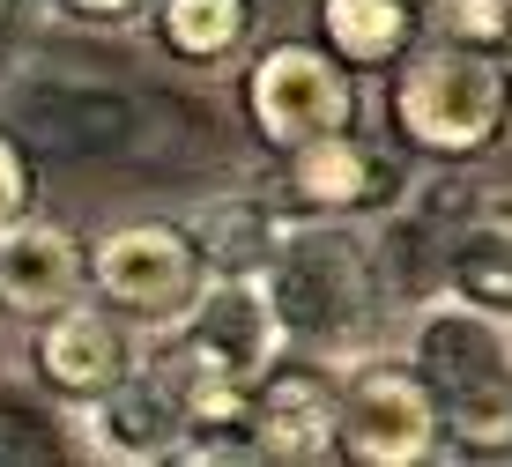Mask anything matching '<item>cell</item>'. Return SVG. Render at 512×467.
<instances>
[{"instance_id":"8fae6325","label":"cell","mask_w":512,"mask_h":467,"mask_svg":"<svg viewBox=\"0 0 512 467\" xmlns=\"http://www.w3.org/2000/svg\"><path fill=\"white\" fill-rule=\"evenodd\" d=\"M253 460H334V386H327V371L268 364L253 379Z\"/></svg>"},{"instance_id":"8992f818","label":"cell","mask_w":512,"mask_h":467,"mask_svg":"<svg viewBox=\"0 0 512 467\" xmlns=\"http://www.w3.org/2000/svg\"><path fill=\"white\" fill-rule=\"evenodd\" d=\"M438 453V401L409 364H357L334 386V460L416 467Z\"/></svg>"},{"instance_id":"d6986e66","label":"cell","mask_w":512,"mask_h":467,"mask_svg":"<svg viewBox=\"0 0 512 467\" xmlns=\"http://www.w3.org/2000/svg\"><path fill=\"white\" fill-rule=\"evenodd\" d=\"M60 8H75V15H97V23H112V15H134L141 0H60Z\"/></svg>"},{"instance_id":"6da1fadb","label":"cell","mask_w":512,"mask_h":467,"mask_svg":"<svg viewBox=\"0 0 512 467\" xmlns=\"http://www.w3.org/2000/svg\"><path fill=\"white\" fill-rule=\"evenodd\" d=\"M409 371L438 401V438L475 460H512V319L468 297H431L409 327Z\"/></svg>"},{"instance_id":"ac0fdd59","label":"cell","mask_w":512,"mask_h":467,"mask_svg":"<svg viewBox=\"0 0 512 467\" xmlns=\"http://www.w3.org/2000/svg\"><path fill=\"white\" fill-rule=\"evenodd\" d=\"M468 223H483V230H498V238L512 245V186H490L483 201H475V215Z\"/></svg>"},{"instance_id":"e0dca14e","label":"cell","mask_w":512,"mask_h":467,"mask_svg":"<svg viewBox=\"0 0 512 467\" xmlns=\"http://www.w3.org/2000/svg\"><path fill=\"white\" fill-rule=\"evenodd\" d=\"M23 201H30V171H23V156L0 141V223H15V215H23Z\"/></svg>"},{"instance_id":"9c48e42d","label":"cell","mask_w":512,"mask_h":467,"mask_svg":"<svg viewBox=\"0 0 512 467\" xmlns=\"http://www.w3.org/2000/svg\"><path fill=\"white\" fill-rule=\"evenodd\" d=\"M67 430H75V445L90 460H127V467L134 460H171L179 438H186L179 401H171V386L149 364H134V379H119L97 401H67Z\"/></svg>"},{"instance_id":"30bf717a","label":"cell","mask_w":512,"mask_h":467,"mask_svg":"<svg viewBox=\"0 0 512 467\" xmlns=\"http://www.w3.org/2000/svg\"><path fill=\"white\" fill-rule=\"evenodd\" d=\"M282 193H290L305 215H372L401 201V178L386 156H372L357 134H320L305 149L282 156Z\"/></svg>"},{"instance_id":"ffe728a7","label":"cell","mask_w":512,"mask_h":467,"mask_svg":"<svg viewBox=\"0 0 512 467\" xmlns=\"http://www.w3.org/2000/svg\"><path fill=\"white\" fill-rule=\"evenodd\" d=\"M8 67H15V30L0 23V82H8Z\"/></svg>"},{"instance_id":"ba28073f","label":"cell","mask_w":512,"mask_h":467,"mask_svg":"<svg viewBox=\"0 0 512 467\" xmlns=\"http://www.w3.org/2000/svg\"><path fill=\"white\" fill-rule=\"evenodd\" d=\"M134 334L119 327L112 312H90V304H52L38 312V334H30V364L38 379L60 393V401H97L119 379H134Z\"/></svg>"},{"instance_id":"44dd1931","label":"cell","mask_w":512,"mask_h":467,"mask_svg":"<svg viewBox=\"0 0 512 467\" xmlns=\"http://www.w3.org/2000/svg\"><path fill=\"white\" fill-rule=\"evenodd\" d=\"M498 67H505V89H512V30H505V45H498Z\"/></svg>"},{"instance_id":"52a82bcc","label":"cell","mask_w":512,"mask_h":467,"mask_svg":"<svg viewBox=\"0 0 512 467\" xmlns=\"http://www.w3.org/2000/svg\"><path fill=\"white\" fill-rule=\"evenodd\" d=\"M90 282L119 312L164 327V319L201 290V245H193L179 223H119L112 238H97Z\"/></svg>"},{"instance_id":"2e32d148","label":"cell","mask_w":512,"mask_h":467,"mask_svg":"<svg viewBox=\"0 0 512 467\" xmlns=\"http://www.w3.org/2000/svg\"><path fill=\"white\" fill-rule=\"evenodd\" d=\"M431 30L453 38V45L498 52L505 30H512V0H431Z\"/></svg>"},{"instance_id":"9a60e30c","label":"cell","mask_w":512,"mask_h":467,"mask_svg":"<svg viewBox=\"0 0 512 467\" xmlns=\"http://www.w3.org/2000/svg\"><path fill=\"white\" fill-rule=\"evenodd\" d=\"M446 290H453V297H468L475 312H490V319H512V245L498 238V230L468 223V230H461V245H453V275H446Z\"/></svg>"},{"instance_id":"3957f363","label":"cell","mask_w":512,"mask_h":467,"mask_svg":"<svg viewBox=\"0 0 512 467\" xmlns=\"http://www.w3.org/2000/svg\"><path fill=\"white\" fill-rule=\"evenodd\" d=\"M505 67L498 52H475L453 38H431L416 52L394 60V89H386V112L409 134V149L438 156V164H468L490 141L505 134Z\"/></svg>"},{"instance_id":"5bb4252c","label":"cell","mask_w":512,"mask_h":467,"mask_svg":"<svg viewBox=\"0 0 512 467\" xmlns=\"http://www.w3.org/2000/svg\"><path fill=\"white\" fill-rule=\"evenodd\" d=\"M245 30H253V0H164V8H156L164 52H179V60H193V67L231 60V52L245 45Z\"/></svg>"},{"instance_id":"7a4b0ae2","label":"cell","mask_w":512,"mask_h":467,"mask_svg":"<svg viewBox=\"0 0 512 467\" xmlns=\"http://www.w3.org/2000/svg\"><path fill=\"white\" fill-rule=\"evenodd\" d=\"M268 290H275V312H282V334H305L320 341L327 356L357 349L372 334V297H379V275H372V253L364 238L349 230V215H312V223H282L275 253H268Z\"/></svg>"},{"instance_id":"5b68a950","label":"cell","mask_w":512,"mask_h":467,"mask_svg":"<svg viewBox=\"0 0 512 467\" xmlns=\"http://www.w3.org/2000/svg\"><path fill=\"white\" fill-rule=\"evenodd\" d=\"M245 112H253V134L275 156H290V149H305L320 134H342L357 119V82H349V67L327 45L282 38L245 75Z\"/></svg>"},{"instance_id":"4fadbf2b","label":"cell","mask_w":512,"mask_h":467,"mask_svg":"<svg viewBox=\"0 0 512 467\" xmlns=\"http://www.w3.org/2000/svg\"><path fill=\"white\" fill-rule=\"evenodd\" d=\"M416 0H320V45L342 67H394L409 52Z\"/></svg>"},{"instance_id":"277c9868","label":"cell","mask_w":512,"mask_h":467,"mask_svg":"<svg viewBox=\"0 0 512 467\" xmlns=\"http://www.w3.org/2000/svg\"><path fill=\"white\" fill-rule=\"evenodd\" d=\"M282 312H275V290L268 275H208L179 312L164 319V341L156 356L171 364H193L208 379H231V386H253L260 371L282 356Z\"/></svg>"},{"instance_id":"7c38bea8","label":"cell","mask_w":512,"mask_h":467,"mask_svg":"<svg viewBox=\"0 0 512 467\" xmlns=\"http://www.w3.org/2000/svg\"><path fill=\"white\" fill-rule=\"evenodd\" d=\"M75 282H82V245L60 223H30V215L0 223V304L8 312L38 319L75 297Z\"/></svg>"}]
</instances>
